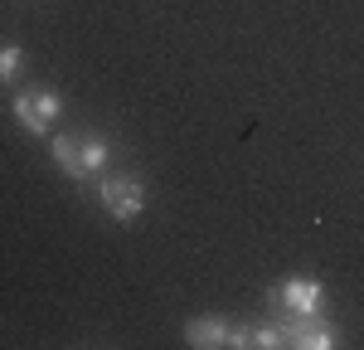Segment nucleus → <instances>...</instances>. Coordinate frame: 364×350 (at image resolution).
<instances>
[{
    "mask_svg": "<svg viewBox=\"0 0 364 350\" xmlns=\"http://www.w3.org/2000/svg\"><path fill=\"white\" fill-rule=\"evenodd\" d=\"M49 156L68 180H97L112 161V142L97 132H78V137H49Z\"/></svg>",
    "mask_w": 364,
    "mask_h": 350,
    "instance_id": "1",
    "label": "nucleus"
},
{
    "mask_svg": "<svg viewBox=\"0 0 364 350\" xmlns=\"http://www.w3.org/2000/svg\"><path fill=\"white\" fill-rule=\"evenodd\" d=\"M10 112H15V122H20L25 132L49 137V132H54V122L63 117V97H58L54 88H25V92H15Z\"/></svg>",
    "mask_w": 364,
    "mask_h": 350,
    "instance_id": "2",
    "label": "nucleus"
},
{
    "mask_svg": "<svg viewBox=\"0 0 364 350\" xmlns=\"http://www.w3.org/2000/svg\"><path fill=\"white\" fill-rule=\"evenodd\" d=\"M97 195H102V209L112 214L117 224H136L141 209H146V185H141V175H132V171L107 175V180L97 185Z\"/></svg>",
    "mask_w": 364,
    "mask_h": 350,
    "instance_id": "3",
    "label": "nucleus"
},
{
    "mask_svg": "<svg viewBox=\"0 0 364 350\" xmlns=\"http://www.w3.org/2000/svg\"><path fill=\"white\" fill-rule=\"evenodd\" d=\"M321 282L316 277H282L277 287H267V302L277 317H316L321 312Z\"/></svg>",
    "mask_w": 364,
    "mask_h": 350,
    "instance_id": "4",
    "label": "nucleus"
},
{
    "mask_svg": "<svg viewBox=\"0 0 364 350\" xmlns=\"http://www.w3.org/2000/svg\"><path fill=\"white\" fill-rule=\"evenodd\" d=\"M282 341L296 346V350H331V346H340L336 326L321 321V312H316V317H287L282 321Z\"/></svg>",
    "mask_w": 364,
    "mask_h": 350,
    "instance_id": "5",
    "label": "nucleus"
},
{
    "mask_svg": "<svg viewBox=\"0 0 364 350\" xmlns=\"http://www.w3.org/2000/svg\"><path fill=\"white\" fill-rule=\"evenodd\" d=\"M185 341L199 350H214V346H238V331L228 326L224 317H199L185 326Z\"/></svg>",
    "mask_w": 364,
    "mask_h": 350,
    "instance_id": "6",
    "label": "nucleus"
},
{
    "mask_svg": "<svg viewBox=\"0 0 364 350\" xmlns=\"http://www.w3.org/2000/svg\"><path fill=\"white\" fill-rule=\"evenodd\" d=\"M25 68V49L20 44H0V83H15Z\"/></svg>",
    "mask_w": 364,
    "mask_h": 350,
    "instance_id": "7",
    "label": "nucleus"
}]
</instances>
